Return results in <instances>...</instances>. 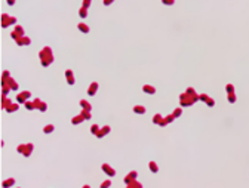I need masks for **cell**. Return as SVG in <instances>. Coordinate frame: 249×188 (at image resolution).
I'll list each match as a JSON object with an SVG mask.
<instances>
[{"label": "cell", "instance_id": "cell-14", "mask_svg": "<svg viewBox=\"0 0 249 188\" xmlns=\"http://www.w3.org/2000/svg\"><path fill=\"white\" fill-rule=\"evenodd\" d=\"M16 108H18V105H14V104H10L9 107L6 108V111H8V113H12V111H15Z\"/></svg>", "mask_w": 249, "mask_h": 188}, {"label": "cell", "instance_id": "cell-19", "mask_svg": "<svg viewBox=\"0 0 249 188\" xmlns=\"http://www.w3.org/2000/svg\"><path fill=\"white\" fill-rule=\"evenodd\" d=\"M150 169H151V172H157V166H156V163H154V161L150 163Z\"/></svg>", "mask_w": 249, "mask_h": 188}, {"label": "cell", "instance_id": "cell-7", "mask_svg": "<svg viewBox=\"0 0 249 188\" xmlns=\"http://www.w3.org/2000/svg\"><path fill=\"white\" fill-rule=\"evenodd\" d=\"M108 130H110V127H108V126H105V127H102L101 130L97 133V136H99V138H101V136H104V135H107V133H108Z\"/></svg>", "mask_w": 249, "mask_h": 188}, {"label": "cell", "instance_id": "cell-29", "mask_svg": "<svg viewBox=\"0 0 249 188\" xmlns=\"http://www.w3.org/2000/svg\"><path fill=\"white\" fill-rule=\"evenodd\" d=\"M228 101H230V102H233V101H234V96H233V95H230V96H228Z\"/></svg>", "mask_w": 249, "mask_h": 188}, {"label": "cell", "instance_id": "cell-12", "mask_svg": "<svg viewBox=\"0 0 249 188\" xmlns=\"http://www.w3.org/2000/svg\"><path fill=\"white\" fill-rule=\"evenodd\" d=\"M79 28H80V31H83V33H89V27H88L86 24H79Z\"/></svg>", "mask_w": 249, "mask_h": 188}, {"label": "cell", "instance_id": "cell-23", "mask_svg": "<svg viewBox=\"0 0 249 188\" xmlns=\"http://www.w3.org/2000/svg\"><path fill=\"white\" fill-rule=\"evenodd\" d=\"M165 5H174V0H162Z\"/></svg>", "mask_w": 249, "mask_h": 188}, {"label": "cell", "instance_id": "cell-2", "mask_svg": "<svg viewBox=\"0 0 249 188\" xmlns=\"http://www.w3.org/2000/svg\"><path fill=\"white\" fill-rule=\"evenodd\" d=\"M18 151H19V152H22L24 156H30V154H31V151H33V145H31V144L21 145V147H18Z\"/></svg>", "mask_w": 249, "mask_h": 188}, {"label": "cell", "instance_id": "cell-13", "mask_svg": "<svg viewBox=\"0 0 249 188\" xmlns=\"http://www.w3.org/2000/svg\"><path fill=\"white\" fill-rule=\"evenodd\" d=\"M144 92H147V93H154V92H156V89L151 87V86H144Z\"/></svg>", "mask_w": 249, "mask_h": 188}, {"label": "cell", "instance_id": "cell-20", "mask_svg": "<svg viewBox=\"0 0 249 188\" xmlns=\"http://www.w3.org/2000/svg\"><path fill=\"white\" fill-rule=\"evenodd\" d=\"M25 107H27L28 110H34L36 105H34V102H25Z\"/></svg>", "mask_w": 249, "mask_h": 188}, {"label": "cell", "instance_id": "cell-1", "mask_svg": "<svg viewBox=\"0 0 249 188\" xmlns=\"http://www.w3.org/2000/svg\"><path fill=\"white\" fill-rule=\"evenodd\" d=\"M40 59H42V64L46 67V65H49L52 61H53V56L51 53V49L49 48H45L42 52H40Z\"/></svg>", "mask_w": 249, "mask_h": 188}, {"label": "cell", "instance_id": "cell-5", "mask_svg": "<svg viewBox=\"0 0 249 188\" xmlns=\"http://www.w3.org/2000/svg\"><path fill=\"white\" fill-rule=\"evenodd\" d=\"M30 96H31L30 92H22L21 95H18V101H19V102H25V99L30 98Z\"/></svg>", "mask_w": 249, "mask_h": 188}, {"label": "cell", "instance_id": "cell-6", "mask_svg": "<svg viewBox=\"0 0 249 188\" xmlns=\"http://www.w3.org/2000/svg\"><path fill=\"white\" fill-rule=\"evenodd\" d=\"M34 105H36V107H37L40 111H46V104H45V102H40L39 99H36V101H34Z\"/></svg>", "mask_w": 249, "mask_h": 188}, {"label": "cell", "instance_id": "cell-18", "mask_svg": "<svg viewBox=\"0 0 249 188\" xmlns=\"http://www.w3.org/2000/svg\"><path fill=\"white\" fill-rule=\"evenodd\" d=\"M52 130H53V126H52V124H49V126L45 127V133H51Z\"/></svg>", "mask_w": 249, "mask_h": 188}, {"label": "cell", "instance_id": "cell-21", "mask_svg": "<svg viewBox=\"0 0 249 188\" xmlns=\"http://www.w3.org/2000/svg\"><path fill=\"white\" fill-rule=\"evenodd\" d=\"M162 120H163V119H162V117H160L159 114H156V116H154V120H153V122H154V123H160Z\"/></svg>", "mask_w": 249, "mask_h": 188}, {"label": "cell", "instance_id": "cell-27", "mask_svg": "<svg viewBox=\"0 0 249 188\" xmlns=\"http://www.w3.org/2000/svg\"><path fill=\"white\" fill-rule=\"evenodd\" d=\"M180 114H181V110H180V108H178V110H175V113H174V116H175V117H178Z\"/></svg>", "mask_w": 249, "mask_h": 188}, {"label": "cell", "instance_id": "cell-11", "mask_svg": "<svg viewBox=\"0 0 249 188\" xmlns=\"http://www.w3.org/2000/svg\"><path fill=\"white\" fill-rule=\"evenodd\" d=\"M97 87H98V85H97V83H92L91 89H88V93H89V95H93L95 90H97Z\"/></svg>", "mask_w": 249, "mask_h": 188}, {"label": "cell", "instance_id": "cell-28", "mask_svg": "<svg viewBox=\"0 0 249 188\" xmlns=\"http://www.w3.org/2000/svg\"><path fill=\"white\" fill-rule=\"evenodd\" d=\"M114 0H104V5H111Z\"/></svg>", "mask_w": 249, "mask_h": 188}, {"label": "cell", "instance_id": "cell-24", "mask_svg": "<svg viewBox=\"0 0 249 188\" xmlns=\"http://www.w3.org/2000/svg\"><path fill=\"white\" fill-rule=\"evenodd\" d=\"M92 133H95V135L98 133V126H92Z\"/></svg>", "mask_w": 249, "mask_h": 188}, {"label": "cell", "instance_id": "cell-4", "mask_svg": "<svg viewBox=\"0 0 249 188\" xmlns=\"http://www.w3.org/2000/svg\"><path fill=\"white\" fill-rule=\"evenodd\" d=\"M102 170H104L107 175H108V176H114V173H116V172L108 166V164H102Z\"/></svg>", "mask_w": 249, "mask_h": 188}, {"label": "cell", "instance_id": "cell-9", "mask_svg": "<svg viewBox=\"0 0 249 188\" xmlns=\"http://www.w3.org/2000/svg\"><path fill=\"white\" fill-rule=\"evenodd\" d=\"M83 120H85V117H83L82 114H80V116H76V117H74V119H73V124H77V123H82Z\"/></svg>", "mask_w": 249, "mask_h": 188}, {"label": "cell", "instance_id": "cell-26", "mask_svg": "<svg viewBox=\"0 0 249 188\" xmlns=\"http://www.w3.org/2000/svg\"><path fill=\"white\" fill-rule=\"evenodd\" d=\"M12 184H14V179H9V181H8V182H5L3 185H5V187H8V185H12Z\"/></svg>", "mask_w": 249, "mask_h": 188}, {"label": "cell", "instance_id": "cell-16", "mask_svg": "<svg viewBox=\"0 0 249 188\" xmlns=\"http://www.w3.org/2000/svg\"><path fill=\"white\" fill-rule=\"evenodd\" d=\"M82 116L85 117V120H89V119H91V113H89V110H85V111L82 113Z\"/></svg>", "mask_w": 249, "mask_h": 188}, {"label": "cell", "instance_id": "cell-15", "mask_svg": "<svg viewBox=\"0 0 249 188\" xmlns=\"http://www.w3.org/2000/svg\"><path fill=\"white\" fill-rule=\"evenodd\" d=\"M80 105H82V107H85V110H89L91 111V104H88L86 101H80Z\"/></svg>", "mask_w": 249, "mask_h": 188}, {"label": "cell", "instance_id": "cell-22", "mask_svg": "<svg viewBox=\"0 0 249 188\" xmlns=\"http://www.w3.org/2000/svg\"><path fill=\"white\" fill-rule=\"evenodd\" d=\"M174 119H175V116L172 114V116H168V117H166V119H165V120H166V122H168V123H171V122H174Z\"/></svg>", "mask_w": 249, "mask_h": 188}, {"label": "cell", "instance_id": "cell-8", "mask_svg": "<svg viewBox=\"0 0 249 188\" xmlns=\"http://www.w3.org/2000/svg\"><path fill=\"white\" fill-rule=\"evenodd\" d=\"M134 178H136V172H132V173H130L129 176H126V178H125V182H132L134 181Z\"/></svg>", "mask_w": 249, "mask_h": 188}, {"label": "cell", "instance_id": "cell-17", "mask_svg": "<svg viewBox=\"0 0 249 188\" xmlns=\"http://www.w3.org/2000/svg\"><path fill=\"white\" fill-rule=\"evenodd\" d=\"M86 9H88V7H85V6H83V7L80 9V14H79V15H80L82 18H85V16L88 15V14H86Z\"/></svg>", "mask_w": 249, "mask_h": 188}, {"label": "cell", "instance_id": "cell-10", "mask_svg": "<svg viewBox=\"0 0 249 188\" xmlns=\"http://www.w3.org/2000/svg\"><path fill=\"white\" fill-rule=\"evenodd\" d=\"M134 111H135V113H138V114H144V113H145V108H144V107H141V105H136V107L134 108Z\"/></svg>", "mask_w": 249, "mask_h": 188}, {"label": "cell", "instance_id": "cell-3", "mask_svg": "<svg viewBox=\"0 0 249 188\" xmlns=\"http://www.w3.org/2000/svg\"><path fill=\"white\" fill-rule=\"evenodd\" d=\"M9 22H12V24H14V22H15V18H8V16H2V25L3 27H8L9 25Z\"/></svg>", "mask_w": 249, "mask_h": 188}, {"label": "cell", "instance_id": "cell-25", "mask_svg": "<svg viewBox=\"0 0 249 188\" xmlns=\"http://www.w3.org/2000/svg\"><path fill=\"white\" fill-rule=\"evenodd\" d=\"M91 5V0H83V6H85V7H88Z\"/></svg>", "mask_w": 249, "mask_h": 188}]
</instances>
